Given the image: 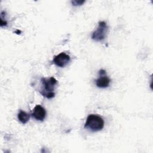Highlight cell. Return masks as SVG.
<instances>
[{"label": "cell", "instance_id": "cell-1", "mask_svg": "<svg viewBox=\"0 0 153 153\" xmlns=\"http://www.w3.org/2000/svg\"><path fill=\"white\" fill-rule=\"evenodd\" d=\"M41 89L39 90L41 94L47 99L54 97L55 96V87L57 84V79L53 76L42 77L41 78Z\"/></svg>", "mask_w": 153, "mask_h": 153}, {"label": "cell", "instance_id": "cell-2", "mask_svg": "<svg viewBox=\"0 0 153 153\" xmlns=\"http://www.w3.org/2000/svg\"><path fill=\"white\" fill-rule=\"evenodd\" d=\"M104 127L103 119L97 114H91L88 115L84 124V128L91 131H100Z\"/></svg>", "mask_w": 153, "mask_h": 153}, {"label": "cell", "instance_id": "cell-3", "mask_svg": "<svg viewBox=\"0 0 153 153\" xmlns=\"http://www.w3.org/2000/svg\"><path fill=\"white\" fill-rule=\"evenodd\" d=\"M108 30V26L106 23L104 21H100L97 29L92 33L91 39L97 42L103 41L106 37Z\"/></svg>", "mask_w": 153, "mask_h": 153}, {"label": "cell", "instance_id": "cell-4", "mask_svg": "<svg viewBox=\"0 0 153 153\" xmlns=\"http://www.w3.org/2000/svg\"><path fill=\"white\" fill-rule=\"evenodd\" d=\"M71 60L70 56L65 53L62 52L54 56L53 59V63L57 66L63 68Z\"/></svg>", "mask_w": 153, "mask_h": 153}, {"label": "cell", "instance_id": "cell-5", "mask_svg": "<svg viewBox=\"0 0 153 153\" xmlns=\"http://www.w3.org/2000/svg\"><path fill=\"white\" fill-rule=\"evenodd\" d=\"M32 116L36 120L42 121L46 116V111L41 105H36L33 109Z\"/></svg>", "mask_w": 153, "mask_h": 153}, {"label": "cell", "instance_id": "cell-6", "mask_svg": "<svg viewBox=\"0 0 153 153\" xmlns=\"http://www.w3.org/2000/svg\"><path fill=\"white\" fill-rule=\"evenodd\" d=\"M111 79L106 75H100V76L96 80V86L99 88H106L109 85Z\"/></svg>", "mask_w": 153, "mask_h": 153}, {"label": "cell", "instance_id": "cell-7", "mask_svg": "<svg viewBox=\"0 0 153 153\" xmlns=\"http://www.w3.org/2000/svg\"><path fill=\"white\" fill-rule=\"evenodd\" d=\"M17 118L18 120L20 121V123L25 124L28 122L30 118V115L27 113L26 112L20 109L19 111V113L17 114Z\"/></svg>", "mask_w": 153, "mask_h": 153}, {"label": "cell", "instance_id": "cell-8", "mask_svg": "<svg viewBox=\"0 0 153 153\" xmlns=\"http://www.w3.org/2000/svg\"><path fill=\"white\" fill-rule=\"evenodd\" d=\"M85 2L84 0H73L71 1V3L74 6L81 5Z\"/></svg>", "mask_w": 153, "mask_h": 153}, {"label": "cell", "instance_id": "cell-9", "mask_svg": "<svg viewBox=\"0 0 153 153\" xmlns=\"http://www.w3.org/2000/svg\"><path fill=\"white\" fill-rule=\"evenodd\" d=\"M99 74L100 75H105L106 74V71L105 70H103V69H101V70H100L99 71Z\"/></svg>", "mask_w": 153, "mask_h": 153}]
</instances>
